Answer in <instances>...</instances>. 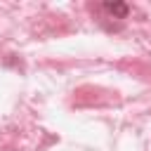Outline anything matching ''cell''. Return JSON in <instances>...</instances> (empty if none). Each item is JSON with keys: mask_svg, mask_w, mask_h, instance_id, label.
Segmentation results:
<instances>
[{"mask_svg": "<svg viewBox=\"0 0 151 151\" xmlns=\"http://www.w3.org/2000/svg\"><path fill=\"white\" fill-rule=\"evenodd\" d=\"M104 9L109 14H113V17H120V19L127 14V5L125 2H104Z\"/></svg>", "mask_w": 151, "mask_h": 151, "instance_id": "obj_1", "label": "cell"}]
</instances>
